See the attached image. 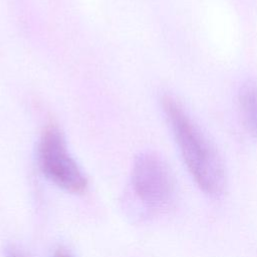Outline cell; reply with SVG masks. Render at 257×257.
Here are the masks:
<instances>
[{
	"label": "cell",
	"instance_id": "1",
	"mask_svg": "<svg viewBox=\"0 0 257 257\" xmlns=\"http://www.w3.org/2000/svg\"><path fill=\"white\" fill-rule=\"evenodd\" d=\"M162 109L181 158L196 186L210 198H220L227 187L223 159L214 143L174 96L161 99Z\"/></svg>",
	"mask_w": 257,
	"mask_h": 257
},
{
	"label": "cell",
	"instance_id": "2",
	"mask_svg": "<svg viewBox=\"0 0 257 257\" xmlns=\"http://www.w3.org/2000/svg\"><path fill=\"white\" fill-rule=\"evenodd\" d=\"M176 195V182L167 162L157 153L143 152L133 163L122 204L136 221L147 220L169 208Z\"/></svg>",
	"mask_w": 257,
	"mask_h": 257
},
{
	"label": "cell",
	"instance_id": "3",
	"mask_svg": "<svg viewBox=\"0 0 257 257\" xmlns=\"http://www.w3.org/2000/svg\"><path fill=\"white\" fill-rule=\"evenodd\" d=\"M36 163L40 173L59 189L70 194L86 191L87 178L57 127L50 126L40 136L36 146Z\"/></svg>",
	"mask_w": 257,
	"mask_h": 257
},
{
	"label": "cell",
	"instance_id": "4",
	"mask_svg": "<svg viewBox=\"0 0 257 257\" xmlns=\"http://www.w3.org/2000/svg\"><path fill=\"white\" fill-rule=\"evenodd\" d=\"M238 105L243 122L257 142V80H247L238 90Z\"/></svg>",
	"mask_w": 257,
	"mask_h": 257
},
{
	"label": "cell",
	"instance_id": "5",
	"mask_svg": "<svg viewBox=\"0 0 257 257\" xmlns=\"http://www.w3.org/2000/svg\"><path fill=\"white\" fill-rule=\"evenodd\" d=\"M2 257H26V255L17 246L7 244L3 249Z\"/></svg>",
	"mask_w": 257,
	"mask_h": 257
},
{
	"label": "cell",
	"instance_id": "6",
	"mask_svg": "<svg viewBox=\"0 0 257 257\" xmlns=\"http://www.w3.org/2000/svg\"><path fill=\"white\" fill-rule=\"evenodd\" d=\"M53 257H72V256H71V254H70L68 251H66L65 249L59 248V249H57V250L54 252Z\"/></svg>",
	"mask_w": 257,
	"mask_h": 257
}]
</instances>
